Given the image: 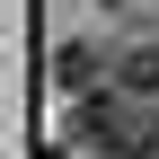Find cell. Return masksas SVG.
Here are the masks:
<instances>
[{"instance_id":"cell-1","label":"cell","mask_w":159,"mask_h":159,"mask_svg":"<svg viewBox=\"0 0 159 159\" xmlns=\"http://www.w3.org/2000/svg\"><path fill=\"white\" fill-rule=\"evenodd\" d=\"M89 142L106 159H159V97L150 106H133V97H89Z\"/></svg>"},{"instance_id":"cell-2","label":"cell","mask_w":159,"mask_h":159,"mask_svg":"<svg viewBox=\"0 0 159 159\" xmlns=\"http://www.w3.org/2000/svg\"><path fill=\"white\" fill-rule=\"evenodd\" d=\"M53 71H62V89L71 97H106V53H97V44H62V53H53Z\"/></svg>"}]
</instances>
